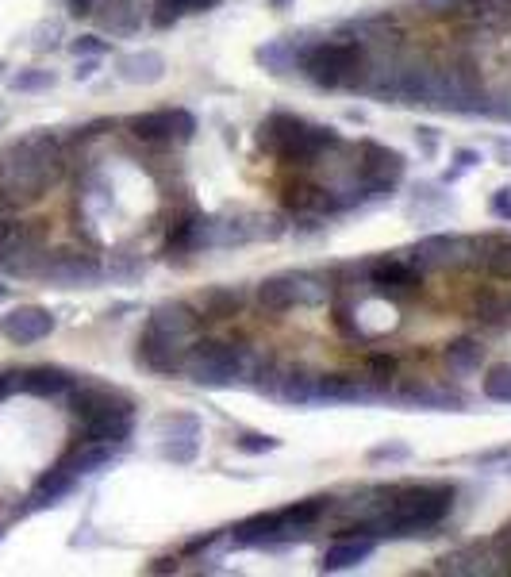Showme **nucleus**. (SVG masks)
I'll use <instances>...</instances> for the list:
<instances>
[{
	"label": "nucleus",
	"mask_w": 511,
	"mask_h": 577,
	"mask_svg": "<svg viewBox=\"0 0 511 577\" xmlns=\"http://www.w3.org/2000/svg\"><path fill=\"white\" fill-rule=\"evenodd\" d=\"M116 462V443H77L58 466H66L70 474H100Z\"/></svg>",
	"instance_id": "obj_21"
},
{
	"label": "nucleus",
	"mask_w": 511,
	"mask_h": 577,
	"mask_svg": "<svg viewBox=\"0 0 511 577\" xmlns=\"http://www.w3.org/2000/svg\"><path fill=\"white\" fill-rule=\"evenodd\" d=\"M465 239H454V235H423L412 251V266L415 270H442V266H458L462 262Z\"/></svg>",
	"instance_id": "obj_16"
},
{
	"label": "nucleus",
	"mask_w": 511,
	"mask_h": 577,
	"mask_svg": "<svg viewBox=\"0 0 511 577\" xmlns=\"http://www.w3.org/2000/svg\"><path fill=\"white\" fill-rule=\"evenodd\" d=\"M254 297H258V304H262V312H266V316H281V312H289V308L300 304L296 274L262 277V281H258V289H254Z\"/></svg>",
	"instance_id": "obj_20"
},
{
	"label": "nucleus",
	"mask_w": 511,
	"mask_h": 577,
	"mask_svg": "<svg viewBox=\"0 0 511 577\" xmlns=\"http://www.w3.org/2000/svg\"><path fill=\"white\" fill-rule=\"evenodd\" d=\"M473 320H481L485 327H504V324H511V304L504 301V297H496V293H481L477 301H473Z\"/></svg>",
	"instance_id": "obj_29"
},
{
	"label": "nucleus",
	"mask_w": 511,
	"mask_h": 577,
	"mask_svg": "<svg viewBox=\"0 0 511 577\" xmlns=\"http://www.w3.org/2000/svg\"><path fill=\"white\" fill-rule=\"evenodd\" d=\"M58 35H62L58 24H43L35 31V51H54V47H58Z\"/></svg>",
	"instance_id": "obj_42"
},
{
	"label": "nucleus",
	"mask_w": 511,
	"mask_h": 577,
	"mask_svg": "<svg viewBox=\"0 0 511 577\" xmlns=\"http://www.w3.org/2000/svg\"><path fill=\"white\" fill-rule=\"evenodd\" d=\"M54 327H58V320L50 316L47 308H39V304H20V308H12V312L0 320V335H4L12 347H35V343L50 339Z\"/></svg>",
	"instance_id": "obj_12"
},
{
	"label": "nucleus",
	"mask_w": 511,
	"mask_h": 577,
	"mask_svg": "<svg viewBox=\"0 0 511 577\" xmlns=\"http://www.w3.org/2000/svg\"><path fill=\"white\" fill-rule=\"evenodd\" d=\"M277 397L285 404H296V408L316 404V374H308V370H285L281 381H277Z\"/></svg>",
	"instance_id": "obj_28"
},
{
	"label": "nucleus",
	"mask_w": 511,
	"mask_h": 577,
	"mask_svg": "<svg viewBox=\"0 0 511 577\" xmlns=\"http://www.w3.org/2000/svg\"><path fill=\"white\" fill-rule=\"evenodd\" d=\"M219 0H193V12H212Z\"/></svg>",
	"instance_id": "obj_51"
},
{
	"label": "nucleus",
	"mask_w": 511,
	"mask_h": 577,
	"mask_svg": "<svg viewBox=\"0 0 511 577\" xmlns=\"http://www.w3.org/2000/svg\"><path fill=\"white\" fill-rule=\"evenodd\" d=\"M4 124H8V112H0V127H4Z\"/></svg>",
	"instance_id": "obj_54"
},
{
	"label": "nucleus",
	"mask_w": 511,
	"mask_h": 577,
	"mask_svg": "<svg viewBox=\"0 0 511 577\" xmlns=\"http://www.w3.org/2000/svg\"><path fill=\"white\" fill-rule=\"evenodd\" d=\"M0 535H4V531H0Z\"/></svg>",
	"instance_id": "obj_56"
},
{
	"label": "nucleus",
	"mask_w": 511,
	"mask_h": 577,
	"mask_svg": "<svg viewBox=\"0 0 511 577\" xmlns=\"http://www.w3.org/2000/svg\"><path fill=\"white\" fill-rule=\"evenodd\" d=\"M185 374L193 377L196 385H204V389H227V385H235L246 374V347L196 335L189 343Z\"/></svg>",
	"instance_id": "obj_3"
},
{
	"label": "nucleus",
	"mask_w": 511,
	"mask_h": 577,
	"mask_svg": "<svg viewBox=\"0 0 511 577\" xmlns=\"http://www.w3.org/2000/svg\"><path fill=\"white\" fill-rule=\"evenodd\" d=\"M365 374H369V381H377V385H389L392 377L400 374V358L396 354H365Z\"/></svg>",
	"instance_id": "obj_32"
},
{
	"label": "nucleus",
	"mask_w": 511,
	"mask_h": 577,
	"mask_svg": "<svg viewBox=\"0 0 511 577\" xmlns=\"http://www.w3.org/2000/svg\"><path fill=\"white\" fill-rule=\"evenodd\" d=\"M43 227L31 220H4L0 224V270L8 277H39L43 266Z\"/></svg>",
	"instance_id": "obj_4"
},
{
	"label": "nucleus",
	"mask_w": 511,
	"mask_h": 577,
	"mask_svg": "<svg viewBox=\"0 0 511 577\" xmlns=\"http://www.w3.org/2000/svg\"><path fill=\"white\" fill-rule=\"evenodd\" d=\"M358 154H362V189L369 197H389L396 181L404 177V154L369 139L358 147Z\"/></svg>",
	"instance_id": "obj_9"
},
{
	"label": "nucleus",
	"mask_w": 511,
	"mask_h": 577,
	"mask_svg": "<svg viewBox=\"0 0 511 577\" xmlns=\"http://www.w3.org/2000/svg\"><path fill=\"white\" fill-rule=\"evenodd\" d=\"M70 416L77 424L104 420V416H135V401L120 389H108V385H73Z\"/></svg>",
	"instance_id": "obj_8"
},
{
	"label": "nucleus",
	"mask_w": 511,
	"mask_h": 577,
	"mask_svg": "<svg viewBox=\"0 0 511 577\" xmlns=\"http://www.w3.org/2000/svg\"><path fill=\"white\" fill-rule=\"evenodd\" d=\"M365 274H369V289L377 297H389L396 304H408L423 293V270H415L404 258H373L365 266Z\"/></svg>",
	"instance_id": "obj_6"
},
{
	"label": "nucleus",
	"mask_w": 511,
	"mask_h": 577,
	"mask_svg": "<svg viewBox=\"0 0 511 577\" xmlns=\"http://www.w3.org/2000/svg\"><path fill=\"white\" fill-rule=\"evenodd\" d=\"M477 247H481V254H477L473 262H477L492 281H511V239L488 235V239H481Z\"/></svg>",
	"instance_id": "obj_26"
},
{
	"label": "nucleus",
	"mask_w": 511,
	"mask_h": 577,
	"mask_svg": "<svg viewBox=\"0 0 511 577\" xmlns=\"http://www.w3.org/2000/svg\"><path fill=\"white\" fill-rule=\"evenodd\" d=\"M300 74L316 89H365V47L358 39H323L296 54Z\"/></svg>",
	"instance_id": "obj_1"
},
{
	"label": "nucleus",
	"mask_w": 511,
	"mask_h": 577,
	"mask_svg": "<svg viewBox=\"0 0 511 577\" xmlns=\"http://www.w3.org/2000/svg\"><path fill=\"white\" fill-rule=\"evenodd\" d=\"M208 231H212V224H208L196 208H185L181 216H173L170 220V231H166V254H170V258H185V254L208 247Z\"/></svg>",
	"instance_id": "obj_14"
},
{
	"label": "nucleus",
	"mask_w": 511,
	"mask_h": 577,
	"mask_svg": "<svg viewBox=\"0 0 511 577\" xmlns=\"http://www.w3.org/2000/svg\"><path fill=\"white\" fill-rule=\"evenodd\" d=\"M97 16L112 35H131L139 27V20H143L139 0H100Z\"/></svg>",
	"instance_id": "obj_27"
},
{
	"label": "nucleus",
	"mask_w": 511,
	"mask_h": 577,
	"mask_svg": "<svg viewBox=\"0 0 511 577\" xmlns=\"http://www.w3.org/2000/svg\"><path fill=\"white\" fill-rule=\"evenodd\" d=\"M193 12V0H154L150 24L154 27H173L177 20H185Z\"/></svg>",
	"instance_id": "obj_33"
},
{
	"label": "nucleus",
	"mask_w": 511,
	"mask_h": 577,
	"mask_svg": "<svg viewBox=\"0 0 511 577\" xmlns=\"http://www.w3.org/2000/svg\"><path fill=\"white\" fill-rule=\"evenodd\" d=\"M196 308L204 312L208 324H216V320H235V316H243V308H246V289L243 285H212V289H204V297L196 301Z\"/></svg>",
	"instance_id": "obj_19"
},
{
	"label": "nucleus",
	"mask_w": 511,
	"mask_h": 577,
	"mask_svg": "<svg viewBox=\"0 0 511 577\" xmlns=\"http://www.w3.org/2000/svg\"><path fill=\"white\" fill-rule=\"evenodd\" d=\"M104 277V266H100L93 254L85 251H47L43 254V266H39V281H47L54 289H89Z\"/></svg>",
	"instance_id": "obj_5"
},
{
	"label": "nucleus",
	"mask_w": 511,
	"mask_h": 577,
	"mask_svg": "<svg viewBox=\"0 0 511 577\" xmlns=\"http://www.w3.org/2000/svg\"><path fill=\"white\" fill-rule=\"evenodd\" d=\"M281 447V439H273V435H262V431H243L239 439H235V451L243 454H269Z\"/></svg>",
	"instance_id": "obj_36"
},
{
	"label": "nucleus",
	"mask_w": 511,
	"mask_h": 577,
	"mask_svg": "<svg viewBox=\"0 0 511 577\" xmlns=\"http://www.w3.org/2000/svg\"><path fill=\"white\" fill-rule=\"evenodd\" d=\"M97 58H85V62H77V70H73V81H89V77L97 74Z\"/></svg>",
	"instance_id": "obj_49"
},
{
	"label": "nucleus",
	"mask_w": 511,
	"mask_h": 577,
	"mask_svg": "<svg viewBox=\"0 0 511 577\" xmlns=\"http://www.w3.org/2000/svg\"><path fill=\"white\" fill-rule=\"evenodd\" d=\"M442 358H446V366H450L454 377H469L485 366V347H481L477 339L462 335V339H454V343L442 347Z\"/></svg>",
	"instance_id": "obj_24"
},
{
	"label": "nucleus",
	"mask_w": 511,
	"mask_h": 577,
	"mask_svg": "<svg viewBox=\"0 0 511 577\" xmlns=\"http://www.w3.org/2000/svg\"><path fill=\"white\" fill-rule=\"evenodd\" d=\"M73 485H77V474H70L66 466H58V470L43 474V481L35 485V493H31V501H27V512H35V508H50V504H58L62 497H70Z\"/></svg>",
	"instance_id": "obj_25"
},
{
	"label": "nucleus",
	"mask_w": 511,
	"mask_h": 577,
	"mask_svg": "<svg viewBox=\"0 0 511 577\" xmlns=\"http://www.w3.org/2000/svg\"><path fill=\"white\" fill-rule=\"evenodd\" d=\"M70 51L77 54V58H104V54H108V43H104L100 35H77L70 43Z\"/></svg>",
	"instance_id": "obj_37"
},
{
	"label": "nucleus",
	"mask_w": 511,
	"mask_h": 577,
	"mask_svg": "<svg viewBox=\"0 0 511 577\" xmlns=\"http://www.w3.org/2000/svg\"><path fill=\"white\" fill-rule=\"evenodd\" d=\"M0 70H4V62H0Z\"/></svg>",
	"instance_id": "obj_55"
},
{
	"label": "nucleus",
	"mask_w": 511,
	"mask_h": 577,
	"mask_svg": "<svg viewBox=\"0 0 511 577\" xmlns=\"http://www.w3.org/2000/svg\"><path fill=\"white\" fill-rule=\"evenodd\" d=\"M285 4H289V0H273V8H285Z\"/></svg>",
	"instance_id": "obj_53"
},
{
	"label": "nucleus",
	"mask_w": 511,
	"mask_h": 577,
	"mask_svg": "<svg viewBox=\"0 0 511 577\" xmlns=\"http://www.w3.org/2000/svg\"><path fill=\"white\" fill-rule=\"evenodd\" d=\"M146 324L154 327V331H162L166 339H173V343H181V347H189L196 335L204 331V312L196 308V304L189 301H166L158 304L150 316H146Z\"/></svg>",
	"instance_id": "obj_11"
},
{
	"label": "nucleus",
	"mask_w": 511,
	"mask_h": 577,
	"mask_svg": "<svg viewBox=\"0 0 511 577\" xmlns=\"http://www.w3.org/2000/svg\"><path fill=\"white\" fill-rule=\"evenodd\" d=\"M146 574H177V562L173 558H158V562L146 566Z\"/></svg>",
	"instance_id": "obj_50"
},
{
	"label": "nucleus",
	"mask_w": 511,
	"mask_h": 577,
	"mask_svg": "<svg viewBox=\"0 0 511 577\" xmlns=\"http://www.w3.org/2000/svg\"><path fill=\"white\" fill-rule=\"evenodd\" d=\"M488 212H492L496 220L511 224V189H496V193H492V201H488Z\"/></svg>",
	"instance_id": "obj_41"
},
{
	"label": "nucleus",
	"mask_w": 511,
	"mask_h": 577,
	"mask_svg": "<svg viewBox=\"0 0 511 577\" xmlns=\"http://www.w3.org/2000/svg\"><path fill=\"white\" fill-rule=\"evenodd\" d=\"M454 162H458V170H450V174H446V181H454V177L462 174V170H473V166L481 162V154H477V151H458V154H454Z\"/></svg>",
	"instance_id": "obj_43"
},
{
	"label": "nucleus",
	"mask_w": 511,
	"mask_h": 577,
	"mask_svg": "<svg viewBox=\"0 0 511 577\" xmlns=\"http://www.w3.org/2000/svg\"><path fill=\"white\" fill-rule=\"evenodd\" d=\"M135 431V416H104V420H85L77 427V443H116L123 447Z\"/></svg>",
	"instance_id": "obj_22"
},
{
	"label": "nucleus",
	"mask_w": 511,
	"mask_h": 577,
	"mask_svg": "<svg viewBox=\"0 0 511 577\" xmlns=\"http://www.w3.org/2000/svg\"><path fill=\"white\" fill-rule=\"evenodd\" d=\"M511 0H481V20H492V16H508Z\"/></svg>",
	"instance_id": "obj_45"
},
{
	"label": "nucleus",
	"mask_w": 511,
	"mask_h": 577,
	"mask_svg": "<svg viewBox=\"0 0 511 577\" xmlns=\"http://www.w3.org/2000/svg\"><path fill=\"white\" fill-rule=\"evenodd\" d=\"M135 358H139V366H146L150 374L177 377V374H185L189 347L173 343V339H166L162 331H154V327L146 324L143 331H139V343H135Z\"/></svg>",
	"instance_id": "obj_10"
},
{
	"label": "nucleus",
	"mask_w": 511,
	"mask_h": 577,
	"mask_svg": "<svg viewBox=\"0 0 511 577\" xmlns=\"http://www.w3.org/2000/svg\"><path fill=\"white\" fill-rule=\"evenodd\" d=\"M258 58L266 62L273 74H285V70H289V47H285V43H273L266 51H258Z\"/></svg>",
	"instance_id": "obj_38"
},
{
	"label": "nucleus",
	"mask_w": 511,
	"mask_h": 577,
	"mask_svg": "<svg viewBox=\"0 0 511 577\" xmlns=\"http://www.w3.org/2000/svg\"><path fill=\"white\" fill-rule=\"evenodd\" d=\"M196 454H200L196 439H166L162 443V458L173 462V466H189V462H196Z\"/></svg>",
	"instance_id": "obj_35"
},
{
	"label": "nucleus",
	"mask_w": 511,
	"mask_h": 577,
	"mask_svg": "<svg viewBox=\"0 0 511 577\" xmlns=\"http://www.w3.org/2000/svg\"><path fill=\"white\" fill-rule=\"evenodd\" d=\"M8 85H12L16 93H47V89L58 85V77H54V70H20Z\"/></svg>",
	"instance_id": "obj_34"
},
{
	"label": "nucleus",
	"mask_w": 511,
	"mask_h": 577,
	"mask_svg": "<svg viewBox=\"0 0 511 577\" xmlns=\"http://www.w3.org/2000/svg\"><path fill=\"white\" fill-rule=\"evenodd\" d=\"M158 431H162V439H196L200 435V420H196L193 412H173V416L158 420Z\"/></svg>",
	"instance_id": "obj_31"
},
{
	"label": "nucleus",
	"mask_w": 511,
	"mask_h": 577,
	"mask_svg": "<svg viewBox=\"0 0 511 577\" xmlns=\"http://www.w3.org/2000/svg\"><path fill=\"white\" fill-rule=\"evenodd\" d=\"M408 447H404V443H381V447H373V451H369V462H385V458H389V462H404V458H408Z\"/></svg>",
	"instance_id": "obj_40"
},
{
	"label": "nucleus",
	"mask_w": 511,
	"mask_h": 577,
	"mask_svg": "<svg viewBox=\"0 0 511 577\" xmlns=\"http://www.w3.org/2000/svg\"><path fill=\"white\" fill-rule=\"evenodd\" d=\"M508 304H511V301H508Z\"/></svg>",
	"instance_id": "obj_57"
},
{
	"label": "nucleus",
	"mask_w": 511,
	"mask_h": 577,
	"mask_svg": "<svg viewBox=\"0 0 511 577\" xmlns=\"http://www.w3.org/2000/svg\"><path fill=\"white\" fill-rule=\"evenodd\" d=\"M481 393L492 404H511V366H488L481 377Z\"/></svg>",
	"instance_id": "obj_30"
},
{
	"label": "nucleus",
	"mask_w": 511,
	"mask_h": 577,
	"mask_svg": "<svg viewBox=\"0 0 511 577\" xmlns=\"http://www.w3.org/2000/svg\"><path fill=\"white\" fill-rule=\"evenodd\" d=\"M100 0H66V8H70L73 20H85V16H93L97 12Z\"/></svg>",
	"instance_id": "obj_46"
},
{
	"label": "nucleus",
	"mask_w": 511,
	"mask_h": 577,
	"mask_svg": "<svg viewBox=\"0 0 511 577\" xmlns=\"http://www.w3.org/2000/svg\"><path fill=\"white\" fill-rule=\"evenodd\" d=\"M77 385V377L70 370H62V366H31L20 374V389L31 393V397H70V389Z\"/></svg>",
	"instance_id": "obj_17"
},
{
	"label": "nucleus",
	"mask_w": 511,
	"mask_h": 577,
	"mask_svg": "<svg viewBox=\"0 0 511 577\" xmlns=\"http://www.w3.org/2000/svg\"><path fill=\"white\" fill-rule=\"evenodd\" d=\"M120 77L127 85H154L166 77V58L158 51H139L120 58Z\"/></svg>",
	"instance_id": "obj_23"
},
{
	"label": "nucleus",
	"mask_w": 511,
	"mask_h": 577,
	"mask_svg": "<svg viewBox=\"0 0 511 577\" xmlns=\"http://www.w3.org/2000/svg\"><path fill=\"white\" fill-rule=\"evenodd\" d=\"M4 297H8V285H4V281H0V301H4Z\"/></svg>",
	"instance_id": "obj_52"
},
{
	"label": "nucleus",
	"mask_w": 511,
	"mask_h": 577,
	"mask_svg": "<svg viewBox=\"0 0 511 577\" xmlns=\"http://www.w3.org/2000/svg\"><path fill=\"white\" fill-rule=\"evenodd\" d=\"M373 551H377V539H365V535H346V539H335V543L327 547L323 562H319V570H323V574L354 570V566H362Z\"/></svg>",
	"instance_id": "obj_18"
},
{
	"label": "nucleus",
	"mask_w": 511,
	"mask_h": 577,
	"mask_svg": "<svg viewBox=\"0 0 511 577\" xmlns=\"http://www.w3.org/2000/svg\"><path fill=\"white\" fill-rule=\"evenodd\" d=\"M331 508H335V497H308L289 508H273V543H289L296 535H308V527H316Z\"/></svg>",
	"instance_id": "obj_13"
},
{
	"label": "nucleus",
	"mask_w": 511,
	"mask_h": 577,
	"mask_svg": "<svg viewBox=\"0 0 511 577\" xmlns=\"http://www.w3.org/2000/svg\"><path fill=\"white\" fill-rule=\"evenodd\" d=\"M127 131L143 143H170V139H181L189 143L196 135V116L185 112V108H154V112H139L127 120Z\"/></svg>",
	"instance_id": "obj_7"
},
{
	"label": "nucleus",
	"mask_w": 511,
	"mask_h": 577,
	"mask_svg": "<svg viewBox=\"0 0 511 577\" xmlns=\"http://www.w3.org/2000/svg\"><path fill=\"white\" fill-rule=\"evenodd\" d=\"M12 393H20V374L16 370H0V401H8Z\"/></svg>",
	"instance_id": "obj_44"
},
{
	"label": "nucleus",
	"mask_w": 511,
	"mask_h": 577,
	"mask_svg": "<svg viewBox=\"0 0 511 577\" xmlns=\"http://www.w3.org/2000/svg\"><path fill=\"white\" fill-rule=\"evenodd\" d=\"M262 147L269 154H277L281 162L289 166H312L319 154L339 147L342 139L335 135V127H319L308 124L300 116H289V112H273L266 124H262Z\"/></svg>",
	"instance_id": "obj_2"
},
{
	"label": "nucleus",
	"mask_w": 511,
	"mask_h": 577,
	"mask_svg": "<svg viewBox=\"0 0 511 577\" xmlns=\"http://www.w3.org/2000/svg\"><path fill=\"white\" fill-rule=\"evenodd\" d=\"M369 377L358 374H319L316 377V401L327 404H350V401H373L377 397V381L365 385Z\"/></svg>",
	"instance_id": "obj_15"
},
{
	"label": "nucleus",
	"mask_w": 511,
	"mask_h": 577,
	"mask_svg": "<svg viewBox=\"0 0 511 577\" xmlns=\"http://www.w3.org/2000/svg\"><path fill=\"white\" fill-rule=\"evenodd\" d=\"M492 554H496V562H504L511 570V520L492 535Z\"/></svg>",
	"instance_id": "obj_39"
},
{
	"label": "nucleus",
	"mask_w": 511,
	"mask_h": 577,
	"mask_svg": "<svg viewBox=\"0 0 511 577\" xmlns=\"http://www.w3.org/2000/svg\"><path fill=\"white\" fill-rule=\"evenodd\" d=\"M16 208H20V201H16V197H12V193L0 185V224H4V220H12V216H16Z\"/></svg>",
	"instance_id": "obj_47"
},
{
	"label": "nucleus",
	"mask_w": 511,
	"mask_h": 577,
	"mask_svg": "<svg viewBox=\"0 0 511 577\" xmlns=\"http://www.w3.org/2000/svg\"><path fill=\"white\" fill-rule=\"evenodd\" d=\"M415 139L423 143V151H427V154H435V151H438V135H435V127H419V131H415Z\"/></svg>",
	"instance_id": "obj_48"
}]
</instances>
